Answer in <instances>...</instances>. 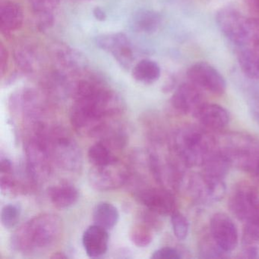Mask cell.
<instances>
[{"mask_svg":"<svg viewBox=\"0 0 259 259\" xmlns=\"http://www.w3.org/2000/svg\"><path fill=\"white\" fill-rule=\"evenodd\" d=\"M63 230V222L57 215H37L15 231L10 241L12 248L27 255L46 252L58 243Z\"/></svg>","mask_w":259,"mask_h":259,"instance_id":"obj_1","label":"cell"},{"mask_svg":"<svg viewBox=\"0 0 259 259\" xmlns=\"http://www.w3.org/2000/svg\"><path fill=\"white\" fill-rule=\"evenodd\" d=\"M209 132L201 125L180 127L171 138V151L186 167H202L218 149V140Z\"/></svg>","mask_w":259,"mask_h":259,"instance_id":"obj_2","label":"cell"},{"mask_svg":"<svg viewBox=\"0 0 259 259\" xmlns=\"http://www.w3.org/2000/svg\"><path fill=\"white\" fill-rule=\"evenodd\" d=\"M218 146L231 166L254 174L259 161V141L243 133H230L218 140Z\"/></svg>","mask_w":259,"mask_h":259,"instance_id":"obj_3","label":"cell"},{"mask_svg":"<svg viewBox=\"0 0 259 259\" xmlns=\"http://www.w3.org/2000/svg\"><path fill=\"white\" fill-rule=\"evenodd\" d=\"M51 159L61 169L78 172L82 167V154L76 142L60 127L47 128L44 135Z\"/></svg>","mask_w":259,"mask_h":259,"instance_id":"obj_4","label":"cell"},{"mask_svg":"<svg viewBox=\"0 0 259 259\" xmlns=\"http://www.w3.org/2000/svg\"><path fill=\"white\" fill-rule=\"evenodd\" d=\"M216 22L224 35L239 48L249 45L254 39L255 19H248L235 9H221Z\"/></svg>","mask_w":259,"mask_h":259,"instance_id":"obj_5","label":"cell"},{"mask_svg":"<svg viewBox=\"0 0 259 259\" xmlns=\"http://www.w3.org/2000/svg\"><path fill=\"white\" fill-rule=\"evenodd\" d=\"M229 208L244 224L259 223L258 191L249 183H239L230 195Z\"/></svg>","mask_w":259,"mask_h":259,"instance_id":"obj_6","label":"cell"},{"mask_svg":"<svg viewBox=\"0 0 259 259\" xmlns=\"http://www.w3.org/2000/svg\"><path fill=\"white\" fill-rule=\"evenodd\" d=\"M25 155L30 179L37 184L46 182L51 175V157L45 141L33 136L25 145Z\"/></svg>","mask_w":259,"mask_h":259,"instance_id":"obj_7","label":"cell"},{"mask_svg":"<svg viewBox=\"0 0 259 259\" xmlns=\"http://www.w3.org/2000/svg\"><path fill=\"white\" fill-rule=\"evenodd\" d=\"M191 198L201 204H211L223 199L226 194L224 180L201 174H192L186 180Z\"/></svg>","mask_w":259,"mask_h":259,"instance_id":"obj_8","label":"cell"},{"mask_svg":"<svg viewBox=\"0 0 259 259\" xmlns=\"http://www.w3.org/2000/svg\"><path fill=\"white\" fill-rule=\"evenodd\" d=\"M128 169L119 163V160L107 166H92L89 174L91 186L101 192L120 188L128 181Z\"/></svg>","mask_w":259,"mask_h":259,"instance_id":"obj_9","label":"cell"},{"mask_svg":"<svg viewBox=\"0 0 259 259\" xmlns=\"http://www.w3.org/2000/svg\"><path fill=\"white\" fill-rule=\"evenodd\" d=\"M98 48L110 53L121 68L128 70L134 62V53L126 34L122 32L102 34L95 39Z\"/></svg>","mask_w":259,"mask_h":259,"instance_id":"obj_10","label":"cell"},{"mask_svg":"<svg viewBox=\"0 0 259 259\" xmlns=\"http://www.w3.org/2000/svg\"><path fill=\"white\" fill-rule=\"evenodd\" d=\"M190 82L214 95H222L227 89V83L223 75L213 66L207 63L192 65L187 72Z\"/></svg>","mask_w":259,"mask_h":259,"instance_id":"obj_11","label":"cell"},{"mask_svg":"<svg viewBox=\"0 0 259 259\" xmlns=\"http://www.w3.org/2000/svg\"><path fill=\"white\" fill-rule=\"evenodd\" d=\"M210 232L215 243L226 254L232 252L237 247L239 242L237 227L227 213L218 212L212 216Z\"/></svg>","mask_w":259,"mask_h":259,"instance_id":"obj_12","label":"cell"},{"mask_svg":"<svg viewBox=\"0 0 259 259\" xmlns=\"http://www.w3.org/2000/svg\"><path fill=\"white\" fill-rule=\"evenodd\" d=\"M137 198L147 209L158 215H171L176 210V199L165 188H146L138 192Z\"/></svg>","mask_w":259,"mask_h":259,"instance_id":"obj_13","label":"cell"},{"mask_svg":"<svg viewBox=\"0 0 259 259\" xmlns=\"http://www.w3.org/2000/svg\"><path fill=\"white\" fill-rule=\"evenodd\" d=\"M204 103L201 89L192 82L180 84L171 98L172 107L183 114H195Z\"/></svg>","mask_w":259,"mask_h":259,"instance_id":"obj_14","label":"cell"},{"mask_svg":"<svg viewBox=\"0 0 259 259\" xmlns=\"http://www.w3.org/2000/svg\"><path fill=\"white\" fill-rule=\"evenodd\" d=\"M55 63L57 70L65 75H75L85 70L89 63L81 51L69 46H61L55 51Z\"/></svg>","mask_w":259,"mask_h":259,"instance_id":"obj_15","label":"cell"},{"mask_svg":"<svg viewBox=\"0 0 259 259\" xmlns=\"http://www.w3.org/2000/svg\"><path fill=\"white\" fill-rule=\"evenodd\" d=\"M200 125L208 131H221L228 125L230 114L224 107L204 103L193 115Z\"/></svg>","mask_w":259,"mask_h":259,"instance_id":"obj_16","label":"cell"},{"mask_svg":"<svg viewBox=\"0 0 259 259\" xmlns=\"http://www.w3.org/2000/svg\"><path fill=\"white\" fill-rule=\"evenodd\" d=\"M82 242L89 257L92 258L101 257L108 249V232L96 224L90 226L84 232Z\"/></svg>","mask_w":259,"mask_h":259,"instance_id":"obj_17","label":"cell"},{"mask_svg":"<svg viewBox=\"0 0 259 259\" xmlns=\"http://www.w3.org/2000/svg\"><path fill=\"white\" fill-rule=\"evenodd\" d=\"M24 21L22 7L10 0L0 6V30L6 37L20 29Z\"/></svg>","mask_w":259,"mask_h":259,"instance_id":"obj_18","label":"cell"},{"mask_svg":"<svg viewBox=\"0 0 259 259\" xmlns=\"http://www.w3.org/2000/svg\"><path fill=\"white\" fill-rule=\"evenodd\" d=\"M130 24L136 32L151 34L158 30L161 24V16L154 10H140L133 14Z\"/></svg>","mask_w":259,"mask_h":259,"instance_id":"obj_19","label":"cell"},{"mask_svg":"<svg viewBox=\"0 0 259 259\" xmlns=\"http://www.w3.org/2000/svg\"><path fill=\"white\" fill-rule=\"evenodd\" d=\"M237 60L246 76L252 79H259V44L240 47Z\"/></svg>","mask_w":259,"mask_h":259,"instance_id":"obj_20","label":"cell"},{"mask_svg":"<svg viewBox=\"0 0 259 259\" xmlns=\"http://www.w3.org/2000/svg\"><path fill=\"white\" fill-rule=\"evenodd\" d=\"M15 61L24 73H34L40 68V54L32 45H22L14 52Z\"/></svg>","mask_w":259,"mask_h":259,"instance_id":"obj_21","label":"cell"},{"mask_svg":"<svg viewBox=\"0 0 259 259\" xmlns=\"http://www.w3.org/2000/svg\"><path fill=\"white\" fill-rule=\"evenodd\" d=\"M51 203L57 208H68L74 205L79 198L78 189L70 184H60L48 189Z\"/></svg>","mask_w":259,"mask_h":259,"instance_id":"obj_22","label":"cell"},{"mask_svg":"<svg viewBox=\"0 0 259 259\" xmlns=\"http://www.w3.org/2000/svg\"><path fill=\"white\" fill-rule=\"evenodd\" d=\"M133 78L144 84H151L160 78L161 70L160 66L154 60L144 59L133 69Z\"/></svg>","mask_w":259,"mask_h":259,"instance_id":"obj_23","label":"cell"},{"mask_svg":"<svg viewBox=\"0 0 259 259\" xmlns=\"http://www.w3.org/2000/svg\"><path fill=\"white\" fill-rule=\"evenodd\" d=\"M119 213L117 208L109 202H100L95 206L93 211L95 224L109 230L118 223Z\"/></svg>","mask_w":259,"mask_h":259,"instance_id":"obj_24","label":"cell"},{"mask_svg":"<svg viewBox=\"0 0 259 259\" xmlns=\"http://www.w3.org/2000/svg\"><path fill=\"white\" fill-rule=\"evenodd\" d=\"M88 158L93 166H107L119 160L114 151L101 141L89 148Z\"/></svg>","mask_w":259,"mask_h":259,"instance_id":"obj_25","label":"cell"},{"mask_svg":"<svg viewBox=\"0 0 259 259\" xmlns=\"http://www.w3.org/2000/svg\"><path fill=\"white\" fill-rule=\"evenodd\" d=\"M202 167V172L206 175L213 178L224 180L228 174L229 169L231 167V165L218 146V149L207 159Z\"/></svg>","mask_w":259,"mask_h":259,"instance_id":"obj_26","label":"cell"},{"mask_svg":"<svg viewBox=\"0 0 259 259\" xmlns=\"http://www.w3.org/2000/svg\"><path fill=\"white\" fill-rule=\"evenodd\" d=\"M153 230L144 223L136 224L130 231V239L136 246H148L153 240Z\"/></svg>","mask_w":259,"mask_h":259,"instance_id":"obj_27","label":"cell"},{"mask_svg":"<svg viewBox=\"0 0 259 259\" xmlns=\"http://www.w3.org/2000/svg\"><path fill=\"white\" fill-rule=\"evenodd\" d=\"M21 213H22V209L19 204H7L1 210V215H0L1 224L7 230L14 228L20 220Z\"/></svg>","mask_w":259,"mask_h":259,"instance_id":"obj_28","label":"cell"},{"mask_svg":"<svg viewBox=\"0 0 259 259\" xmlns=\"http://www.w3.org/2000/svg\"><path fill=\"white\" fill-rule=\"evenodd\" d=\"M60 3V0H31L34 17L54 16V12L58 8Z\"/></svg>","mask_w":259,"mask_h":259,"instance_id":"obj_29","label":"cell"},{"mask_svg":"<svg viewBox=\"0 0 259 259\" xmlns=\"http://www.w3.org/2000/svg\"><path fill=\"white\" fill-rule=\"evenodd\" d=\"M171 223L174 235L179 240H184L189 234V223L184 214L176 210L171 214Z\"/></svg>","mask_w":259,"mask_h":259,"instance_id":"obj_30","label":"cell"},{"mask_svg":"<svg viewBox=\"0 0 259 259\" xmlns=\"http://www.w3.org/2000/svg\"><path fill=\"white\" fill-rule=\"evenodd\" d=\"M151 257L153 259H180L182 255L176 248L164 247L154 251Z\"/></svg>","mask_w":259,"mask_h":259,"instance_id":"obj_31","label":"cell"},{"mask_svg":"<svg viewBox=\"0 0 259 259\" xmlns=\"http://www.w3.org/2000/svg\"><path fill=\"white\" fill-rule=\"evenodd\" d=\"M9 63V53L4 44L0 46V72L1 75H4L7 72Z\"/></svg>","mask_w":259,"mask_h":259,"instance_id":"obj_32","label":"cell"},{"mask_svg":"<svg viewBox=\"0 0 259 259\" xmlns=\"http://www.w3.org/2000/svg\"><path fill=\"white\" fill-rule=\"evenodd\" d=\"M13 168V163H12L11 160L7 158L1 159V161H0V174H12Z\"/></svg>","mask_w":259,"mask_h":259,"instance_id":"obj_33","label":"cell"},{"mask_svg":"<svg viewBox=\"0 0 259 259\" xmlns=\"http://www.w3.org/2000/svg\"><path fill=\"white\" fill-rule=\"evenodd\" d=\"M93 15L95 19L99 21V22H104L107 18L105 12L99 7H96L95 8H94Z\"/></svg>","mask_w":259,"mask_h":259,"instance_id":"obj_34","label":"cell"},{"mask_svg":"<svg viewBox=\"0 0 259 259\" xmlns=\"http://www.w3.org/2000/svg\"><path fill=\"white\" fill-rule=\"evenodd\" d=\"M248 8L259 19V0H246Z\"/></svg>","mask_w":259,"mask_h":259,"instance_id":"obj_35","label":"cell"},{"mask_svg":"<svg viewBox=\"0 0 259 259\" xmlns=\"http://www.w3.org/2000/svg\"><path fill=\"white\" fill-rule=\"evenodd\" d=\"M68 257H69L63 252H56L51 256V258L53 259H66Z\"/></svg>","mask_w":259,"mask_h":259,"instance_id":"obj_36","label":"cell"},{"mask_svg":"<svg viewBox=\"0 0 259 259\" xmlns=\"http://www.w3.org/2000/svg\"><path fill=\"white\" fill-rule=\"evenodd\" d=\"M254 175L255 176L256 180H257V182L259 183V161L258 164H257V169H256V171L255 172H254Z\"/></svg>","mask_w":259,"mask_h":259,"instance_id":"obj_37","label":"cell"},{"mask_svg":"<svg viewBox=\"0 0 259 259\" xmlns=\"http://www.w3.org/2000/svg\"><path fill=\"white\" fill-rule=\"evenodd\" d=\"M77 1H81V2H85V1H92V0H77Z\"/></svg>","mask_w":259,"mask_h":259,"instance_id":"obj_38","label":"cell"}]
</instances>
